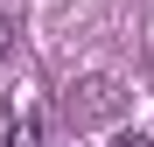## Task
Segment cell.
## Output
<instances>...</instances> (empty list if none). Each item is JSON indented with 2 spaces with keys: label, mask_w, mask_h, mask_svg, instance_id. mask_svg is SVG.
Listing matches in <instances>:
<instances>
[{
  "label": "cell",
  "mask_w": 154,
  "mask_h": 147,
  "mask_svg": "<svg viewBox=\"0 0 154 147\" xmlns=\"http://www.w3.org/2000/svg\"><path fill=\"white\" fill-rule=\"evenodd\" d=\"M119 112H126V84L105 77V70H91V77H70V84H63V119H70L77 133H84V126H112Z\"/></svg>",
  "instance_id": "cell-1"
},
{
  "label": "cell",
  "mask_w": 154,
  "mask_h": 147,
  "mask_svg": "<svg viewBox=\"0 0 154 147\" xmlns=\"http://www.w3.org/2000/svg\"><path fill=\"white\" fill-rule=\"evenodd\" d=\"M112 147H154V140H140V133H119V140H112Z\"/></svg>",
  "instance_id": "cell-5"
},
{
  "label": "cell",
  "mask_w": 154,
  "mask_h": 147,
  "mask_svg": "<svg viewBox=\"0 0 154 147\" xmlns=\"http://www.w3.org/2000/svg\"><path fill=\"white\" fill-rule=\"evenodd\" d=\"M0 147H14V119L7 112H0Z\"/></svg>",
  "instance_id": "cell-4"
},
{
  "label": "cell",
  "mask_w": 154,
  "mask_h": 147,
  "mask_svg": "<svg viewBox=\"0 0 154 147\" xmlns=\"http://www.w3.org/2000/svg\"><path fill=\"white\" fill-rule=\"evenodd\" d=\"M7 119H14V147H42V126H49L42 98H21V105H7Z\"/></svg>",
  "instance_id": "cell-2"
},
{
  "label": "cell",
  "mask_w": 154,
  "mask_h": 147,
  "mask_svg": "<svg viewBox=\"0 0 154 147\" xmlns=\"http://www.w3.org/2000/svg\"><path fill=\"white\" fill-rule=\"evenodd\" d=\"M7 56H14V21L0 14V63H7Z\"/></svg>",
  "instance_id": "cell-3"
}]
</instances>
